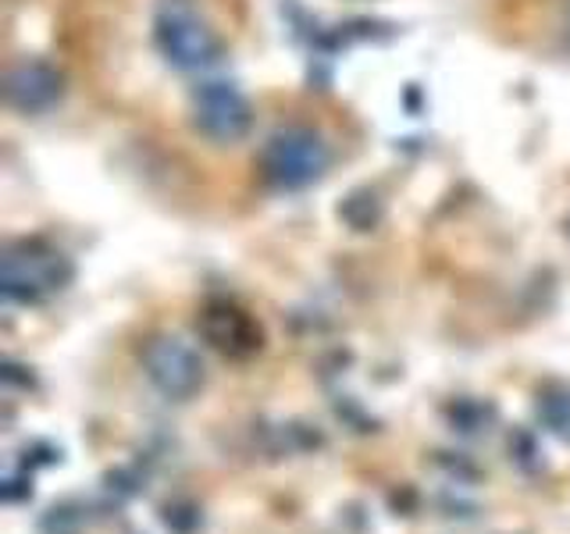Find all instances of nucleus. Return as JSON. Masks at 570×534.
<instances>
[{
  "label": "nucleus",
  "mask_w": 570,
  "mask_h": 534,
  "mask_svg": "<svg viewBox=\"0 0 570 534\" xmlns=\"http://www.w3.org/2000/svg\"><path fill=\"white\" fill-rule=\"evenodd\" d=\"M539 417L542 424L549 427L552 435L570 442V392L567 388H552V392H542L539 399Z\"/></svg>",
  "instance_id": "8"
},
{
  "label": "nucleus",
  "mask_w": 570,
  "mask_h": 534,
  "mask_svg": "<svg viewBox=\"0 0 570 534\" xmlns=\"http://www.w3.org/2000/svg\"><path fill=\"white\" fill-rule=\"evenodd\" d=\"M71 281V264L47 243H14L4 257V296L14 303H40Z\"/></svg>",
  "instance_id": "3"
},
{
  "label": "nucleus",
  "mask_w": 570,
  "mask_h": 534,
  "mask_svg": "<svg viewBox=\"0 0 570 534\" xmlns=\"http://www.w3.org/2000/svg\"><path fill=\"white\" fill-rule=\"evenodd\" d=\"M8 100L18 111H47L61 100V76L43 61H18L8 71Z\"/></svg>",
  "instance_id": "6"
},
{
  "label": "nucleus",
  "mask_w": 570,
  "mask_h": 534,
  "mask_svg": "<svg viewBox=\"0 0 570 534\" xmlns=\"http://www.w3.org/2000/svg\"><path fill=\"white\" fill-rule=\"evenodd\" d=\"M154 40L178 71H207L222 61V40L196 0H157Z\"/></svg>",
  "instance_id": "1"
},
{
  "label": "nucleus",
  "mask_w": 570,
  "mask_h": 534,
  "mask_svg": "<svg viewBox=\"0 0 570 534\" xmlns=\"http://www.w3.org/2000/svg\"><path fill=\"white\" fill-rule=\"evenodd\" d=\"M196 129L214 142H236L249 129V103L232 82H204L193 97Z\"/></svg>",
  "instance_id": "5"
},
{
  "label": "nucleus",
  "mask_w": 570,
  "mask_h": 534,
  "mask_svg": "<svg viewBox=\"0 0 570 534\" xmlns=\"http://www.w3.org/2000/svg\"><path fill=\"white\" fill-rule=\"evenodd\" d=\"M165 524L175 534H189V531L200 527V510H193V506H168L165 510Z\"/></svg>",
  "instance_id": "9"
},
{
  "label": "nucleus",
  "mask_w": 570,
  "mask_h": 534,
  "mask_svg": "<svg viewBox=\"0 0 570 534\" xmlns=\"http://www.w3.org/2000/svg\"><path fill=\"white\" fill-rule=\"evenodd\" d=\"M142 367L157 392H165L168 399H189L204 385V360L189 343L175 335L150 338L142 349Z\"/></svg>",
  "instance_id": "4"
},
{
  "label": "nucleus",
  "mask_w": 570,
  "mask_h": 534,
  "mask_svg": "<svg viewBox=\"0 0 570 534\" xmlns=\"http://www.w3.org/2000/svg\"><path fill=\"white\" fill-rule=\"evenodd\" d=\"M332 165V150L321 132L307 125H285L272 139H267L261 168L264 178L282 192H296L314 186Z\"/></svg>",
  "instance_id": "2"
},
{
  "label": "nucleus",
  "mask_w": 570,
  "mask_h": 534,
  "mask_svg": "<svg viewBox=\"0 0 570 534\" xmlns=\"http://www.w3.org/2000/svg\"><path fill=\"white\" fill-rule=\"evenodd\" d=\"M204 332L225 353H249L261 346V332L239 310H210L204 317Z\"/></svg>",
  "instance_id": "7"
}]
</instances>
